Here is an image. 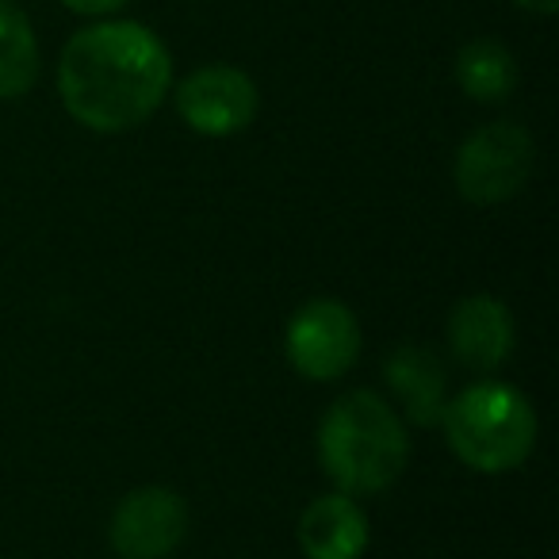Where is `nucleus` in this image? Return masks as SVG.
I'll list each match as a JSON object with an SVG mask.
<instances>
[{
  "label": "nucleus",
  "instance_id": "4468645a",
  "mask_svg": "<svg viewBox=\"0 0 559 559\" xmlns=\"http://www.w3.org/2000/svg\"><path fill=\"white\" fill-rule=\"evenodd\" d=\"M513 4H521L528 12H540V16H551L559 9V0H513Z\"/></svg>",
  "mask_w": 559,
  "mask_h": 559
},
{
  "label": "nucleus",
  "instance_id": "39448f33",
  "mask_svg": "<svg viewBox=\"0 0 559 559\" xmlns=\"http://www.w3.org/2000/svg\"><path fill=\"white\" fill-rule=\"evenodd\" d=\"M284 349L299 376L319 383L337 380L360 357L357 314L337 299H311L292 314L284 330Z\"/></svg>",
  "mask_w": 559,
  "mask_h": 559
},
{
  "label": "nucleus",
  "instance_id": "f257e3e1",
  "mask_svg": "<svg viewBox=\"0 0 559 559\" xmlns=\"http://www.w3.org/2000/svg\"><path fill=\"white\" fill-rule=\"evenodd\" d=\"M173 85V58L150 27L100 20L81 27L58 62V96L81 127L119 134L146 123Z\"/></svg>",
  "mask_w": 559,
  "mask_h": 559
},
{
  "label": "nucleus",
  "instance_id": "1a4fd4ad",
  "mask_svg": "<svg viewBox=\"0 0 559 559\" xmlns=\"http://www.w3.org/2000/svg\"><path fill=\"white\" fill-rule=\"evenodd\" d=\"M299 548L307 559H360L368 551V513L353 495H322L299 518Z\"/></svg>",
  "mask_w": 559,
  "mask_h": 559
},
{
  "label": "nucleus",
  "instance_id": "6e6552de",
  "mask_svg": "<svg viewBox=\"0 0 559 559\" xmlns=\"http://www.w3.org/2000/svg\"><path fill=\"white\" fill-rule=\"evenodd\" d=\"M513 314L495 296H467L449 314V345L460 365L495 372L513 353Z\"/></svg>",
  "mask_w": 559,
  "mask_h": 559
},
{
  "label": "nucleus",
  "instance_id": "f8f14e48",
  "mask_svg": "<svg viewBox=\"0 0 559 559\" xmlns=\"http://www.w3.org/2000/svg\"><path fill=\"white\" fill-rule=\"evenodd\" d=\"M456 81L472 100L498 104L518 88V62L498 39H475L456 55Z\"/></svg>",
  "mask_w": 559,
  "mask_h": 559
},
{
  "label": "nucleus",
  "instance_id": "423d86ee",
  "mask_svg": "<svg viewBox=\"0 0 559 559\" xmlns=\"http://www.w3.org/2000/svg\"><path fill=\"white\" fill-rule=\"evenodd\" d=\"M177 111L195 134L226 139L253 123L257 85L238 66H203L177 85Z\"/></svg>",
  "mask_w": 559,
  "mask_h": 559
},
{
  "label": "nucleus",
  "instance_id": "ddd939ff",
  "mask_svg": "<svg viewBox=\"0 0 559 559\" xmlns=\"http://www.w3.org/2000/svg\"><path fill=\"white\" fill-rule=\"evenodd\" d=\"M58 4H66V9L78 12V16H108V12L123 9L127 0H58Z\"/></svg>",
  "mask_w": 559,
  "mask_h": 559
},
{
  "label": "nucleus",
  "instance_id": "9d476101",
  "mask_svg": "<svg viewBox=\"0 0 559 559\" xmlns=\"http://www.w3.org/2000/svg\"><path fill=\"white\" fill-rule=\"evenodd\" d=\"M388 388L414 426H437L444 411V365L421 345H403L383 365Z\"/></svg>",
  "mask_w": 559,
  "mask_h": 559
},
{
  "label": "nucleus",
  "instance_id": "f03ea898",
  "mask_svg": "<svg viewBox=\"0 0 559 559\" xmlns=\"http://www.w3.org/2000/svg\"><path fill=\"white\" fill-rule=\"evenodd\" d=\"M319 460L342 495H380L411 460L403 418L376 391H349L322 418Z\"/></svg>",
  "mask_w": 559,
  "mask_h": 559
},
{
  "label": "nucleus",
  "instance_id": "7ed1b4c3",
  "mask_svg": "<svg viewBox=\"0 0 559 559\" xmlns=\"http://www.w3.org/2000/svg\"><path fill=\"white\" fill-rule=\"evenodd\" d=\"M449 449L472 472L502 475L528 460L536 444V411L510 383H475L441 411Z\"/></svg>",
  "mask_w": 559,
  "mask_h": 559
},
{
  "label": "nucleus",
  "instance_id": "0eeeda50",
  "mask_svg": "<svg viewBox=\"0 0 559 559\" xmlns=\"http://www.w3.org/2000/svg\"><path fill=\"white\" fill-rule=\"evenodd\" d=\"M188 533V506L169 487H139L111 513V548L123 559H165Z\"/></svg>",
  "mask_w": 559,
  "mask_h": 559
},
{
  "label": "nucleus",
  "instance_id": "9b49d317",
  "mask_svg": "<svg viewBox=\"0 0 559 559\" xmlns=\"http://www.w3.org/2000/svg\"><path fill=\"white\" fill-rule=\"evenodd\" d=\"M39 81V39L16 0H0V100L27 96Z\"/></svg>",
  "mask_w": 559,
  "mask_h": 559
},
{
  "label": "nucleus",
  "instance_id": "20e7f679",
  "mask_svg": "<svg viewBox=\"0 0 559 559\" xmlns=\"http://www.w3.org/2000/svg\"><path fill=\"white\" fill-rule=\"evenodd\" d=\"M536 162L533 134L518 123H487L456 154V188L467 203L495 207L525 188Z\"/></svg>",
  "mask_w": 559,
  "mask_h": 559
}]
</instances>
